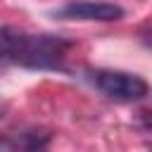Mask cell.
I'll return each mask as SVG.
<instances>
[{
	"instance_id": "cell-1",
	"label": "cell",
	"mask_w": 152,
	"mask_h": 152,
	"mask_svg": "<svg viewBox=\"0 0 152 152\" xmlns=\"http://www.w3.org/2000/svg\"><path fill=\"white\" fill-rule=\"evenodd\" d=\"M71 43L62 36H36L12 28V64L26 69H62Z\"/></svg>"
},
{
	"instance_id": "cell-2",
	"label": "cell",
	"mask_w": 152,
	"mask_h": 152,
	"mask_svg": "<svg viewBox=\"0 0 152 152\" xmlns=\"http://www.w3.org/2000/svg\"><path fill=\"white\" fill-rule=\"evenodd\" d=\"M88 78L102 95H107L109 100H116V102H138L147 95L145 78L128 74V71L95 69V71H88Z\"/></svg>"
},
{
	"instance_id": "cell-3",
	"label": "cell",
	"mask_w": 152,
	"mask_h": 152,
	"mask_svg": "<svg viewBox=\"0 0 152 152\" xmlns=\"http://www.w3.org/2000/svg\"><path fill=\"white\" fill-rule=\"evenodd\" d=\"M52 14L59 19H74V21H119L124 17V10L114 2L78 0V2H66Z\"/></svg>"
},
{
	"instance_id": "cell-4",
	"label": "cell",
	"mask_w": 152,
	"mask_h": 152,
	"mask_svg": "<svg viewBox=\"0 0 152 152\" xmlns=\"http://www.w3.org/2000/svg\"><path fill=\"white\" fill-rule=\"evenodd\" d=\"M50 145V133L43 128H21L0 135V150H40Z\"/></svg>"
},
{
	"instance_id": "cell-5",
	"label": "cell",
	"mask_w": 152,
	"mask_h": 152,
	"mask_svg": "<svg viewBox=\"0 0 152 152\" xmlns=\"http://www.w3.org/2000/svg\"><path fill=\"white\" fill-rule=\"evenodd\" d=\"M5 64H12V28H0V69Z\"/></svg>"
},
{
	"instance_id": "cell-6",
	"label": "cell",
	"mask_w": 152,
	"mask_h": 152,
	"mask_svg": "<svg viewBox=\"0 0 152 152\" xmlns=\"http://www.w3.org/2000/svg\"><path fill=\"white\" fill-rule=\"evenodd\" d=\"M2 114H5V104L0 102V119H2Z\"/></svg>"
}]
</instances>
